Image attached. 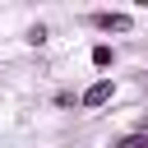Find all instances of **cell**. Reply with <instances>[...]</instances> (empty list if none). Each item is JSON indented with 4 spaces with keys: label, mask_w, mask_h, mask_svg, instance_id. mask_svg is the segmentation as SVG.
<instances>
[{
    "label": "cell",
    "mask_w": 148,
    "mask_h": 148,
    "mask_svg": "<svg viewBox=\"0 0 148 148\" xmlns=\"http://www.w3.org/2000/svg\"><path fill=\"white\" fill-rule=\"evenodd\" d=\"M46 37H51V28H46L42 18H37V23H28V32H23V42H28V46H46Z\"/></svg>",
    "instance_id": "4"
},
{
    "label": "cell",
    "mask_w": 148,
    "mask_h": 148,
    "mask_svg": "<svg viewBox=\"0 0 148 148\" xmlns=\"http://www.w3.org/2000/svg\"><path fill=\"white\" fill-rule=\"evenodd\" d=\"M88 28L102 32V37H125V32H134V14L130 9H92Z\"/></svg>",
    "instance_id": "1"
},
{
    "label": "cell",
    "mask_w": 148,
    "mask_h": 148,
    "mask_svg": "<svg viewBox=\"0 0 148 148\" xmlns=\"http://www.w3.org/2000/svg\"><path fill=\"white\" fill-rule=\"evenodd\" d=\"M111 148H148V139H143V134H120Z\"/></svg>",
    "instance_id": "5"
},
{
    "label": "cell",
    "mask_w": 148,
    "mask_h": 148,
    "mask_svg": "<svg viewBox=\"0 0 148 148\" xmlns=\"http://www.w3.org/2000/svg\"><path fill=\"white\" fill-rule=\"evenodd\" d=\"M116 102V79L111 74H97L83 92H79V111H102V106H111Z\"/></svg>",
    "instance_id": "2"
},
{
    "label": "cell",
    "mask_w": 148,
    "mask_h": 148,
    "mask_svg": "<svg viewBox=\"0 0 148 148\" xmlns=\"http://www.w3.org/2000/svg\"><path fill=\"white\" fill-rule=\"evenodd\" d=\"M51 102H56V106H79V92H74V88H60Z\"/></svg>",
    "instance_id": "6"
},
{
    "label": "cell",
    "mask_w": 148,
    "mask_h": 148,
    "mask_svg": "<svg viewBox=\"0 0 148 148\" xmlns=\"http://www.w3.org/2000/svg\"><path fill=\"white\" fill-rule=\"evenodd\" d=\"M88 65H92L97 74L116 69V46H111V42H92V46H88Z\"/></svg>",
    "instance_id": "3"
}]
</instances>
